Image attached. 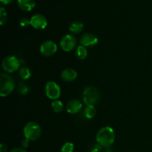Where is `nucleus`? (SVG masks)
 <instances>
[{"instance_id":"f257e3e1","label":"nucleus","mask_w":152,"mask_h":152,"mask_svg":"<svg viewBox=\"0 0 152 152\" xmlns=\"http://www.w3.org/2000/svg\"><path fill=\"white\" fill-rule=\"evenodd\" d=\"M96 142L102 148H109L115 140V132L113 128L105 126L99 130L96 137Z\"/></svg>"},{"instance_id":"f03ea898","label":"nucleus","mask_w":152,"mask_h":152,"mask_svg":"<svg viewBox=\"0 0 152 152\" xmlns=\"http://www.w3.org/2000/svg\"><path fill=\"white\" fill-rule=\"evenodd\" d=\"M15 88V82L13 77L7 73L0 74V96L4 97L10 95Z\"/></svg>"},{"instance_id":"7ed1b4c3","label":"nucleus","mask_w":152,"mask_h":152,"mask_svg":"<svg viewBox=\"0 0 152 152\" xmlns=\"http://www.w3.org/2000/svg\"><path fill=\"white\" fill-rule=\"evenodd\" d=\"M23 134L25 137L30 141L37 140L42 134L41 126L36 122H28L24 127Z\"/></svg>"},{"instance_id":"20e7f679","label":"nucleus","mask_w":152,"mask_h":152,"mask_svg":"<svg viewBox=\"0 0 152 152\" xmlns=\"http://www.w3.org/2000/svg\"><path fill=\"white\" fill-rule=\"evenodd\" d=\"M83 98L86 105H94L99 99V91L94 86H88L83 91Z\"/></svg>"},{"instance_id":"39448f33","label":"nucleus","mask_w":152,"mask_h":152,"mask_svg":"<svg viewBox=\"0 0 152 152\" xmlns=\"http://www.w3.org/2000/svg\"><path fill=\"white\" fill-rule=\"evenodd\" d=\"M20 66V61L15 56H7L3 59L1 68L7 74H11L17 71Z\"/></svg>"},{"instance_id":"423d86ee","label":"nucleus","mask_w":152,"mask_h":152,"mask_svg":"<svg viewBox=\"0 0 152 152\" xmlns=\"http://www.w3.org/2000/svg\"><path fill=\"white\" fill-rule=\"evenodd\" d=\"M45 94L48 98L52 100H56L61 95V89L59 85L54 81H48L45 87Z\"/></svg>"},{"instance_id":"0eeeda50","label":"nucleus","mask_w":152,"mask_h":152,"mask_svg":"<svg viewBox=\"0 0 152 152\" xmlns=\"http://www.w3.org/2000/svg\"><path fill=\"white\" fill-rule=\"evenodd\" d=\"M57 45L52 40H46L43 42L39 48L40 53L45 56H51L57 51Z\"/></svg>"},{"instance_id":"6e6552de","label":"nucleus","mask_w":152,"mask_h":152,"mask_svg":"<svg viewBox=\"0 0 152 152\" xmlns=\"http://www.w3.org/2000/svg\"><path fill=\"white\" fill-rule=\"evenodd\" d=\"M77 39L71 34H66L60 40V47L64 51L69 52L77 46Z\"/></svg>"},{"instance_id":"1a4fd4ad","label":"nucleus","mask_w":152,"mask_h":152,"mask_svg":"<svg viewBox=\"0 0 152 152\" xmlns=\"http://www.w3.org/2000/svg\"><path fill=\"white\" fill-rule=\"evenodd\" d=\"M31 25L35 29L43 30L48 25V20L44 15L36 13L31 16Z\"/></svg>"},{"instance_id":"9d476101","label":"nucleus","mask_w":152,"mask_h":152,"mask_svg":"<svg viewBox=\"0 0 152 152\" xmlns=\"http://www.w3.org/2000/svg\"><path fill=\"white\" fill-rule=\"evenodd\" d=\"M98 43V38L95 34L91 33L84 34L80 38V44L85 47H94Z\"/></svg>"},{"instance_id":"9b49d317","label":"nucleus","mask_w":152,"mask_h":152,"mask_svg":"<svg viewBox=\"0 0 152 152\" xmlns=\"http://www.w3.org/2000/svg\"><path fill=\"white\" fill-rule=\"evenodd\" d=\"M83 109V103L77 99H71L67 103V112L70 114H77Z\"/></svg>"},{"instance_id":"f8f14e48","label":"nucleus","mask_w":152,"mask_h":152,"mask_svg":"<svg viewBox=\"0 0 152 152\" xmlns=\"http://www.w3.org/2000/svg\"><path fill=\"white\" fill-rule=\"evenodd\" d=\"M77 72L74 68H66L61 73V78L67 83L73 82L77 78Z\"/></svg>"},{"instance_id":"ddd939ff","label":"nucleus","mask_w":152,"mask_h":152,"mask_svg":"<svg viewBox=\"0 0 152 152\" xmlns=\"http://www.w3.org/2000/svg\"><path fill=\"white\" fill-rule=\"evenodd\" d=\"M19 8L24 11H31L36 5L35 0H17Z\"/></svg>"},{"instance_id":"4468645a","label":"nucleus","mask_w":152,"mask_h":152,"mask_svg":"<svg viewBox=\"0 0 152 152\" xmlns=\"http://www.w3.org/2000/svg\"><path fill=\"white\" fill-rule=\"evenodd\" d=\"M83 28H84V25L80 21H75L73 22L71 25H69V31L71 34H80L83 31Z\"/></svg>"},{"instance_id":"2eb2a0df","label":"nucleus","mask_w":152,"mask_h":152,"mask_svg":"<svg viewBox=\"0 0 152 152\" xmlns=\"http://www.w3.org/2000/svg\"><path fill=\"white\" fill-rule=\"evenodd\" d=\"M83 114H84L85 117H86V119L91 120V119H93L94 117L96 116V108L94 107V105H87V106L85 108Z\"/></svg>"},{"instance_id":"dca6fc26","label":"nucleus","mask_w":152,"mask_h":152,"mask_svg":"<svg viewBox=\"0 0 152 152\" xmlns=\"http://www.w3.org/2000/svg\"><path fill=\"white\" fill-rule=\"evenodd\" d=\"M76 56L81 60L86 59L88 56V50L86 49V47L83 45L77 46V50H76Z\"/></svg>"},{"instance_id":"f3484780","label":"nucleus","mask_w":152,"mask_h":152,"mask_svg":"<svg viewBox=\"0 0 152 152\" xmlns=\"http://www.w3.org/2000/svg\"><path fill=\"white\" fill-rule=\"evenodd\" d=\"M19 76L22 80H27L31 77V70L28 67L23 66L19 68Z\"/></svg>"},{"instance_id":"a211bd4d","label":"nucleus","mask_w":152,"mask_h":152,"mask_svg":"<svg viewBox=\"0 0 152 152\" xmlns=\"http://www.w3.org/2000/svg\"><path fill=\"white\" fill-rule=\"evenodd\" d=\"M51 108L55 113H60L63 111L64 105L62 101L56 99V100L52 101Z\"/></svg>"},{"instance_id":"6ab92c4d","label":"nucleus","mask_w":152,"mask_h":152,"mask_svg":"<svg viewBox=\"0 0 152 152\" xmlns=\"http://www.w3.org/2000/svg\"><path fill=\"white\" fill-rule=\"evenodd\" d=\"M17 91L21 95H26L28 94L30 89L26 83L24 82H19L17 85Z\"/></svg>"},{"instance_id":"aec40b11","label":"nucleus","mask_w":152,"mask_h":152,"mask_svg":"<svg viewBox=\"0 0 152 152\" xmlns=\"http://www.w3.org/2000/svg\"><path fill=\"white\" fill-rule=\"evenodd\" d=\"M7 11L4 9V7H0V25L2 26L7 22Z\"/></svg>"},{"instance_id":"412c9836","label":"nucleus","mask_w":152,"mask_h":152,"mask_svg":"<svg viewBox=\"0 0 152 152\" xmlns=\"http://www.w3.org/2000/svg\"><path fill=\"white\" fill-rule=\"evenodd\" d=\"M74 149V143L71 142H68L64 144L61 148L60 152H73Z\"/></svg>"},{"instance_id":"4be33fe9","label":"nucleus","mask_w":152,"mask_h":152,"mask_svg":"<svg viewBox=\"0 0 152 152\" xmlns=\"http://www.w3.org/2000/svg\"><path fill=\"white\" fill-rule=\"evenodd\" d=\"M19 25H20L21 27L22 28H27L29 25H31V19H28V18H22V19L19 22Z\"/></svg>"},{"instance_id":"5701e85b","label":"nucleus","mask_w":152,"mask_h":152,"mask_svg":"<svg viewBox=\"0 0 152 152\" xmlns=\"http://www.w3.org/2000/svg\"><path fill=\"white\" fill-rule=\"evenodd\" d=\"M30 142H31V141H30L29 140L27 139V138H25V139L22 140V142H21V145H22V147L23 148H28L30 145Z\"/></svg>"},{"instance_id":"b1692460","label":"nucleus","mask_w":152,"mask_h":152,"mask_svg":"<svg viewBox=\"0 0 152 152\" xmlns=\"http://www.w3.org/2000/svg\"><path fill=\"white\" fill-rule=\"evenodd\" d=\"M100 145L97 144V145H94V146L91 148L90 152H99V151H100Z\"/></svg>"},{"instance_id":"393cba45","label":"nucleus","mask_w":152,"mask_h":152,"mask_svg":"<svg viewBox=\"0 0 152 152\" xmlns=\"http://www.w3.org/2000/svg\"><path fill=\"white\" fill-rule=\"evenodd\" d=\"M10 152H28L23 148H14L10 150Z\"/></svg>"},{"instance_id":"a878e982","label":"nucleus","mask_w":152,"mask_h":152,"mask_svg":"<svg viewBox=\"0 0 152 152\" xmlns=\"http://www.w3.org/2000/svg\"><path fill=\"white\" fill-rule=\"evenodd\" d=\"M13 1H14V0H0V1H1V4H5V5L11 4Z\"/></svg>"},{"instance_id":"bb28decb","label":"nucleus","mask_w":152,"mask_h":152,"mask_svg":"<svg viewBox=\"0 0 152 152\" xmlns=\"http://www.w3.org/2000/svg\"><path fill=\"white\" fill-rule=\"evenodd\" d=\"M0 152H7V146H6L5 144H1V145H0Z\"/></svg>"}]
</instances>
